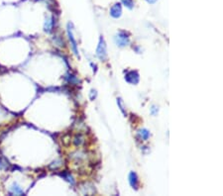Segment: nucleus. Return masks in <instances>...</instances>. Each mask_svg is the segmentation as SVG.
<instances>
[{
	"label": "nucleus",
	"instance_id": "obj_1",
	"mask_svg": "<svg viewBox=\"0 0 223 196\" xmlns=\"http://www.w3.org/2000/svg\"><path fill=\"white\" fill-rule=\"evenodd\" d=\"M97 56L99 59H100L101 61H104L105 59H106V56H107V54H106V46H105V43L104 41L101 39L100 42H99V45L97 47Z\"/></svg>",
	"mask_w": 223,
	"mask_h": 196
},
{
	"label": "nucleus",
	"instance_id": "obj_2",
	"mask_svg": "<svg viewBox=\"0 0 223 196\" xmlns=\"http://www.w3.org/2000/svg\"><path fill=\"white\" fill-rule=\"evenodd\" d=\"M116 43L121 47L126 46L129 44V37L125 33H120L116 37Z\"/></svg>",
	"mask_w": 223,
	"mask_h": 196
},
{
	"label": "nucleus",
	"instance_id": "obj_3",
	"mask_svg": "<svg viewBox=\"0 0 223 196\" xmlns=\"http://www.w3.org/2000/svg\"><path fill=\"white\" fill-rule=\"evenodd\" d=\"M125 79L130 82V83H132V84H135V83H137V82L139 81V74L137 72H130L126 74V77H125Z\"/></svg>",
	"mask_w": 223,
	"mask_h": 196
},
{
	"label": "nucleus",
	"instance_id": "obj_4",
	"mask_svg": "<svg viewBox=\"0 0 223 196\" xmlns=\"http://www.w3.org/2000/svg\"><path fill=\"white\" fill-rule=\"evenodd\" d=\"M121 13H122V9H121V5H120L119 3H117V4L113 5V6H112V8H111V10H110V14H111V16L114 17V18H118V17H120Z\"/></svg>",
	"mask_w": 223,
	"mask_h": 196
},
{
	"label": "nucleus",
	"instance_id": "obj_5",
	"mask_svg": "<svg viewBox=\"0 0 223 196\" xmlns=\"http://www.w3.org/2000/svg\"><path fill=\"white\" fill-rule=\"evenodd\" d=\"M9 192L12 195H23L24 194L23 189L18 185L17 183H13V184L11 185V187L9 189Z\"/></svg>",
	"mask_w": 223,
	"mask_h": 196
},
{
	"label": "nucleus",
	"instance_id": "obj_6",
	"mask_svg": "<svg viewBox=\"0 0 223 196\" xmlns=\"http://www.w3.org/2000/svg\"><path fill=\"white\" fill-rule=\"evenodd\" d=\"M67 34H69L70 41L72 42V49H73V50H74V54L77 55L78 52H77V42H76V40L73 39V36H72V31H71L70 26H69V29H67Z\"/></svg>",
	"mask_w": 223,
	"mask_h": 196
},
{
	"label": "nucleus",
	"instance_id": "obj_7",
	"mask_svg": "<svg viewBox=\"0 0 223 196\" xmlns=\"http://www.w3.org/2000/svg\"><path fill=\"white\" fill-rule=\"evenodd\" d=\"M129 181L130 184H131L134 188H137L138 186V179H137V175H136L135 172H131L129 175Z\"/></svg>",
	"mask_w": 223,
	"mask_h": 196
},
{
	"label": "nucleus",
	"instance_id": "obj_8",
	"mask_svg": "<svg viewBox=\"0 0 223 196\" xmlns=\"http://www.w3.org/2000/svg\"><path fill=\"white\" fill-rule=\"evenodd\" d=\"M52 27H53L52 18H47V20L45 22V31L47 33H50L52 31Z\"/></svg>",
	"mask_w": 223,
	"mask_h": 196
},
{
	"label": "nucleus",
	"instance_id": "obj_9",
	"mask_svg": "<svg viewBox=\"0 0 223 196\" xmlns=\"http://www.w3.org/2000/svg\"><path fill=\"white\" fill-rule=\"evenodd\" d=\"M139 136L141 137L142 140L146 141V140H148L149 136H150V133H149L147 130H141V131L139 132Z\"/></svg>",
	"mask_w": 223,
	"mask_h": 196
},
{
	"label": "nucleus",
	"instance_id": "obj_10",
	"mask_svg": "<svg viewBox=\"0 0 223 196\" xmlns=\"http://www.w3.org/2000/svg\"><path fill=\"white\" fill-rule=\"evenodd\" d=\"M122 2L124 3V5L127 6V7L130 8V9L133 7V1L132 0H122Z\"/></svg>",
	"mask_w": 223,
	"mask_h": 196
},
{
	"label": "nucleus",
	"instance_id": "obj_11",
	"mask_svg": "<svg viewBox=\"0 0 223 196\" xmlns=\"http://www.w3.org/2000/svg\"><path fill=\"white\" fill-rule=\"evenodd\" d=\"M147 1L150 3V4H154V3H156L157 0H147Z\"/></svg>",
	"mask_w": 223,
	"mask_h": 196
}]
</instances>
